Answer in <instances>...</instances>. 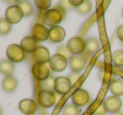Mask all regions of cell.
I'll use <instances>...</instances> for the list:
<instances>
[{
	"mask_svg": "<svg viewBox=\"0 0 123 115\" xmlns=\"http://www.w3.org/2000/svg\"><path fill=\"white\" fill-rule=\"evenodd\" d=\"M65 12L66 11L58 5L57 7L46 11L43 14L42 20L45 25H47L51 27H54L63 20V19L65 18Z\"/></svg>",
	"mask_w": 123,
	"mask_h": 115,
	"instance_id": "6da1fadb",
	"label": "cell"
},
{
	"mask_svg": "<svg viewBox=\"0 0 123 115\" xmlns=\"http://www.w3.org/2000/svg\"><path fill=\"white\" fill-rule=\"evenodd\" d=\"M6 55L9 60L14 63H20L25 59V53L20 45L11 44L6 49Z\"/></svg>",
	"mask_w": 123,
	"mask_h": 115,
	"instance_id": "7a4b0ae2",
	"label": "cell"
},
{
	"mask_svg": "<svg viewBox=\"0 0 123 115\" xmlns=\"http://www.w3.org/2000/svg\"><path fill=\"white\" fill-rule=\"evenodd\" d=\"M85 41L82 37L75 36L69 39L67 43V47L73 56L81 55L85 51Z\"/></svg>",
	"mask_w": 123,
	"mask_h": 115,
	"instance_id": "3957f363",
	"label": "cell"
},
{
	"mask_svg": "<svg viewBox=\"0 0 123 115\" xmlns=\"http://www.w3.org/2000/svg\"><path fill=\"white\" fill-rule=\"evenodd\" d=\"M23 17H24V14L19 5H11L7 8L5 11V19L11 25L18 24L19 22H20Z\"/></svg>",
	"mask_w": 123,
	"mask_h": 115,
	"instance_id": "277c9868",
	"label": "cell"
},
{
	"mask_svg": "<svg viewBox=\"0 0 123 115\" xmlns=\"http://www.w3.org/2000/svg\"><path fill=\"white\" fill-rule=\"evenodd\" d=\"M68 61L65 57L62 56L61 54H54L50 59L49 65L50 68L52 71L56 73L62 72L64 71L68 67Z\"/></svg>",
	"mask_w": 123,
	"mask_h": 115,
	"instance_id": "5b68a950",
	"label": "cell"
},
{
	"mask_svg": "<svg viewBox=\"0 0 123 115\" xmlns=\"http://www.w3.org/2000/svg\"><path fill=\"white\" fill-rule=\"evenodd\" d=\"M31 73L35 79L40 82H42L50 77V69L45 64L36 63L35 64H33L31 68Z\"/></svg>",
	"mask_w": 123,
	"mask_h": 115,
	"instance_id": "8992f818",
	"label": "cell"
},
{
	"mask_svg": "<svg viewBox=\"0 0 123 115\" xmlns=\"http://www.w3.org/2000/svg\"><path fill=\"white\" fill-rule=\"evenodd\" d=\"M31 36H33L37 41L42 42L49 39V30L46 26L37 23L31 28Z\"/></svg>",
	"mask_w": 123,
	"mask_h": 115,
	"instance_id": "52a82bcc",
	"label": "cell"
},
{
	"mask_svg": "<svg viewBox=\"0 0 123 115\" xmlns=\"http://www.w3.org/2000/svg\"><path fill=\"white\" fill-rule=\"evenodd\" d=\"M37 99L41 106L45 108H50L56 104V95L54 92L48 91H41L37 96Z\"/></svg>",
	"mask_w": 123,
	"mask_h": 115,
	"instance_id": "ba28073f",
	"label": "cell"
},
{
	"mask_svg": "<svg viewBox=\"0 0 123 115\" xmlns=\"http://www.w3.org/2000/svg\"><path fill=\"white\" fill-rule=\"evenodd\" d=\"M103 104H104L105 108L108 113L115 114V113H117L120 112L121 107H122V101L118 96H111L106 97Z\"/></svg>",
	"mask_w": 123,
	"mask_h": 115,
	"instance_id": "9c48e42d",
	"label": "cell"
},
{
	"mask_svg": "<svg viewBox=\"0 0 123 115\" xmlns=\"http://www.w3.org/2000/svg\"><path fill=\"white\" fill-rule=\"evenodd\" d=\"M72 85L68 77L59 76L55 80V91L60 95H65L71 90Z\"/></svg>",
	"mask_w": 123,
	"mask_h": 115,
	"instance_id": "30bf717a",
	"label": "cell"
},
{
	"mask_svg": "<svg viewBox=\"0 0 123 115\" xmlns=\"http://www.w3.org/2000/svg\"><path fill=\"white\" fill-rule=\"evenodd\" d=\"M90 96L84 89H78L72 95V101L77 107H84L89 102Z\"/></svg>",
	"mask_w": 123,
	"mask_h": 115,
	"instance_id": "8fae6325",
	"label": "cell"
},
{
	"mask_svg": "<svg viewBox=\"0 0 123 115\" xmlns=\"http://www.w3.org/2000/svg\"><path fill=\"white\" fill-rule=\"evenodd\" d=\"M88 58L84 54L77 55V56H73L72 59L69 60V64L72 69L73 72L80 73L83 71L86 67Z\"/></svg>",
	"mask_w": 123,
	"mask_h": 115,
	"instance_id": "7c38bea8",
	"label": "cell"
},
{
	"mask_svg": "<svg viewBox=\"0 0 123 115\" xmlns=\"http://www.w3.org/2000/svg\"><path fill=\"white\" fill-rule=\"evenodd\" d=\"M51 58L49 49L43 46H39L33 53V59L37 64H46L47 62H50Z\"/></svg>",
	"mask_w": 123,
	"mask_h": 115,
	"instance_id": "4fadbf2b",
	"label": "cell"
},
{
	"mask_svg": "<svg viewBox=\"0 0 123 115\" xmlns=\"http://www.w3.org/2000/svg\"><path fill=\"white\" fill-rule=\"evenodd\" d=\"M37 109V104L32 99H26L21 100L19 102V110L25 115H32L36 113Z\"/></svg>",
	"mask_w": 123,
	"mask_h": 115,
	"instance_id": "5bb4252c",
	"label": "cell"
},
{
	"mask_svg": "<svg viewBox=\"0 0 123 115\" xmlns=\"http://www.w3.org/2000/svg\"><path fill=\"white\" fill-rule=\"evenodd\" d=\"M66 36V31L62 26H56L49 29V40L51 42L59 43L64 40Z\"/></svg>",
	"mask_w": 123,
	"mask_h": 115,
	"instance_id": "9a60e30c",
	"label": "cell"
},
{
	"mask_svg": "<svg viewBox=\"0 0 123 115\" xmlns=\"http://www.w3.org/2000/svg\"><path fill=\"white\" fill-rule=\"evenodd\" d=\"M20 46L26 53H34L38 47V41L33 36H28L21 40Z\"/></svg>",
	"mask_w": 123,
	"mask_h": 115,
	"instance_id": "2e32d148",
	"label": "cell"
},
{
	"mask_svg": "<svg viewBox=\"0 0 123 115\" xmlns=\"http://www.w3.org/2000/svg\"><path fill=\"white\" fill-rule=\"evenodd\" d=\"M85 51H84V53L83 54L85 55L87 58L93 55L94 53H95L96 52H98L99 47H100L99 40L95 37H90L89 39H87L85 41Z\"/></svg>",
	"mask_w": 123,
	"mask_h": 115,
	"instance_id": "e0dca14e",
	"label": "cell"
},
{
	"mask_svg": "<svg viewBox=\"0 0 123 115\" xmlns=\"http://www.w3.org/2000/svg\"><path fill=\"white\" fill-rule=\"evenodd\" d=\"M18 86V81L15 77L10 76H5L2 82V87L4 91L6 92H13L16 90Z\"/></svg>",
	"mask_w": 123,
	"mask_h": 115,
	"instance_id": "ac0fdd59",
	"label": "cell"
},
{
	"mask_svg": "<svg viewBox=\"0 0 123 115\" xmlns=\"http://www.w3.org/2000/svg\"><path fill=\"white\" fill-rule=\"evenodd\" d=\"M15 67L13 62L9 59H3L0 62V72L5 76H10L14 73Z\"/></svg>",
	"mask_w": 123,
	"mask_h": 115,
	"instance_id": "d6986e66",
	"label": "cell"
},
{
	"mask_svg": "<svg viewBox=\"0 0 123 115\" xmlns=\"http://www.w3.org/2000/svg\"><path fill=\"white\" fill-rule=\"evenodd\" d=\"M110 90L113 96H123V81L122 80H113L110 84Z\"/></svg>",
	"mask_w": 123,
	"mask_h": 115,
	"instance_id": "ffe728a7",
	"label": "cell"
},
{
	"mask_svg": "<svg viewBox=\"0 0 123 115\" xmlns=\"http://www.w3.org/2000/svg\"><path fill=\"white\" fill-rule=\"evenodd\" d=\"M111 62L116 67H123V51L116 50L111 55Z\"/></svg>",
	"mask_w": 123,
	"mask_h": 115,
	"instance_id": "44dd1931",
	"label": "cell"
},
{
	"mask_svg": "<svg viewBox=\"0 0 123 115\" xmlns=\"http://www.w3.org/2000/svg\"><path fill=\"white\" fill-rule=\"evenodd\" d=\"M55 80L53 77L50 76L46 81H42L41 83V91H48L53 92L55 90Z\"/></svg>",
	"mask_w": 123,
	"mask_h": 115,
	"instance_id": "7402d4cb",
	"label": "cell"
},
{
	"mask_svg": "<svg viewBox=\"0 0 123 115\" xmlns=\"http://www.w3.org/2000/svg\"><path fill=\"white\" fill-rule=\"evenodd\" d=\"M19 6L22 9L25 17H29L33 13V6L28 1H20L19 2Z\"/></svg>",
	"mask_w": 123,
	"mask_h": 115,
	"instance_id": "603a6c76",
	"label": "cell"
},
{
	"mask_svg": "<svg viewBox=\"0 0 123 115\" xmlns=\"http://www.w3.org/2000/svg\"><path fill=\"white\" fill-rule=\"evenodd\" d=\"M62 115H80L79 107L74 104H67L62 109Z\"/></svg>",
	"mask_w": 123,
	"mask_h": 115,
	"instance_id": "cb8c5ba5",
	"label": "cell"
},
{
	"mask_svg": "<svg viewBox=\"0 0 123 115\" xmlns=\"http://www.w3.org/2000/svg\"><path fill=\"white\" fill-rule=\"evenodd\" d=\"M91 10H92V4L89 1H84V3L77 8L78 13L82 15L88 14L89 13H90Z\"/></svg>",
	"mask_w": 123,
	"mask_h": 115,
	"instance_id": "d4e9b609",
	"label": "cell"
},
{
	"mask_svg": "<svg viewBox=\"0 0 123 115\" xmlns=\"http://www.w3.org/2000/svg\"><path fill=\"white\" fill-rule=\"evenodd\" d=\"M12 29V25L6 20L5 18L0 20V33L2 35H7L10 32Z\"/></svg>",
	"mask_w": 123,
	"mask_h": 115,
	"instance_id": "484cf974",
	"label": "cell"
},
{
	"mask_svg": "<svg viewBox=\"0 0 123 115\" xmlns=\"http://www.w3.org/2000/svg\"><path fill=\"white\" fill-rule=\"evenodd\" d=\"M35 4L36 7L42 11H47L49 10V8L51 4V2L50 0H36Z\"/></svg>",
	"mask_w": 123,
	"mask_h": 115,
	"instance_id": "4316f807",
	"label": "cell"
},
{
	"mask_svg": "<svg viewBox=\"0 0 123 115\" xmlns=\"http://www.w3.org/2000/svg\"><path fill=\"white\" fill-rule=\"evenodd\" d=\"M57 53L58 54H61L62 56L65 57L66 59H69V60L73 58V55L71 54V53L69 52V50L68 49L67 45H62V46L58 47Z\"/></svg>",
	"mask_w": 123,
	"mask_h": 115,
	"instance_id": "83f0119b",
	"label": "cell"
},
{
	"mask_svg": "<svg viewBox=\"0 0 123 115\" xmlns=\"http://www.w3.org/2000/svg\"><path fill=\"white\" fill-rule=\"evenodd\" d=\"M106 112L107 111H106L104 104H100V105H99V107H98L95 110H94L92 115H105L106 113Z\"/></svg>",
	"mask_w": 123,
	"mask_h": 115,
	"instance_id": "f1b7e54d",
	"label": "cell"
},
{
	"mask_svg": "<svg viewBox=\"0 0 123 115\" xmlns=\"http://www.w3.org/2000/svg\"><path fill=\"white\" fill-rule=\"evenodd\" d=\"M59 6L62 8L65 11H68L74 8V6L71 4L70 1H61L59 3Z\"/></svg>",
	"mask_w": 123,
	"mask_h": 115,
	"instance_id": "f546056e",
	"label": "cell"
},
{
	"mask_svg": "<svg viewBox=\"0 0 123 115\" xmlns=\"http://www.w3.org/2000/svg\"><path fill=\"white\" fill-rule=\"evenodd\" d=\"M81 74L80 73H75V72H73L72 74H70V75L68 76L69 80L71 81V82H72V84H74V83L76 82V81H78V80L80 78Z\"/></svg>",
	"mask_w": 123,
	"mask_h": 115,
	"instance_id": "4dcf8cb0",
	"label": "cell"
},
{
	"mask_svg": "<svg viewBox=\"0 0 123 115\" xmlns=\"http://www.w3.org/2000/svg\"><path fill=\"white\" fill-rule=\"evenodd\" d=\"M116 36L119 38L120 41L121 42H123V25H121V26H120L118 27L117 31H116Z\"/></svg>",
	"mask_w": 123,
	"mask_h": 115,
	"instance_id": "1f68e13d",
	"label": "cell"
},
{
	"mask_svg": "<svg viewBox=\"0 0 123 115\" xmlns=\"http://www.w3.org/2000/svg\"><path fill=\"white\" fill-rule=\"evenodd\" d=\"M70 3H71V4H72L74 7H79V6L81 5V4L84 3V1L83 0H70Z\"/></svg>",
	"mask_w": 123,
	"mask_h": 115,
	"instance_id": "d6a6232c",
	"label": "cell"
},
{
	"mask_svg": "<svg viewBox=\"0 0 123 115\" xmlns=\"http://www.w3.org/2000/svg\"><path fill=\"white\" fill-rule=\"evenodd\" d=\"M113 115H123V113H115V114H113Z\"/></svg>",
	"mask_w": 123,
	"mask_h": 115,
	"instance_id": "836d02e7",
	"label": "cell"
},
{
	"mask_svg": "<svg viewBox=\"0 0 123 115\" xmlns=\"http://www.w3.org/2000/svg\"><path fill=\"white\" fill-rule=\"evenodd\" d=\"M121 14H122V17H123V8H122V10H121Z\"/></svg>",
	"mask_w": 123,
	"mask_h": 115,
	"instance_id": "e575fe53",
	"label": "cell"
}]
</instances>
